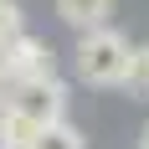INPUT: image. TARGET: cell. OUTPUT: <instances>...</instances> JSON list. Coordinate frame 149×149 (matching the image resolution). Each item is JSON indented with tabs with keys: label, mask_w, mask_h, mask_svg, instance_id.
<instances>
[{
	"label": "cell",
	"mask_w": 149,
	"mask_h": 149,
	"mask_svg": "<svg viewBox=\"0 0 149 149\" xmlns=\"http://www.w3.org/2000/svg\"><path fill=\"white\" fill-rule=\"evenodd\" d=\"M67 82L62 77H36V82H10V88L0 93V108H10L15 118H26L31 129H41V123H57L67 118Z\"/></svg>",
	"instance_id": "7a4b0ae2"
},
{
	"label": "cell",
	"mask_w": 149,
	"mask_h": 149,
	"mask_svg": "<svg viewBox=\"0 0 149 149\" xmlns=\"http://www.w3.org/2000/svg\"><path fill=\"white\" fill-rule=\"evenodd\" d=\"M129 36L113 26H93L82 31L77 41V77L88 88H123V72H129Z\"/></svg>",
	"instance_id": "6da1fadb"
},
{
	"label": "cell",
	"mask_w": 149,
	"mask_h": 149,
	"mask_svg": "<svg viewBox=\"0 0 149 149\" xmlns=\"http://www.w3.org/2000/svg\"><path fill=\"white\" fill-rule=\"evenodd\" d=\"M139 149H149V123H144V134H139Z\"/></svg>",
	"instance_id": "9c48e42d"
},
{
	"label": "cell",
	"mask_w": 149,
	"mask_h": 149,
	"mask_svg": "<svg viewBox=\"0 0 149 149\" xmlns=\"http://www.w3.org/2000/svg\"><path fill=\"white\" fill-rule=\"evenodd\" d=\"M36 77H57V52L41 41V36H26L15 31L10 41L0 46V82H36Z\"/></svg>",
	"instance_id": "3957f363"
},
{
	"label": "cell",
	"mask_w": 149,
	"mask_h": 149,
	"mask_svg": "<svg viewBox=\"0 0 149 149\" xmlns=\"http://www.w3.org/2000/svg\"><path fill=\"white\" fill-rule=\"evenodd\" d=\"M0 93H5V82H0Z\"/></svg>",
	"instance_id": "30bf717a"
},
{
	"label": "cell",
	"mask_w": 149,
	"mask_h": 149,
	"mask_svg": "<svg viewBox=\"0 0 149 149\" xmlns=\"http://www.w3.org/2000/svg\"><path fill=\"white\" fill-rule=\"evenodd\" d=\"M26 26V15H21V5H15V0H0V46L10 41L15 31Z\"/></svg>",
	"instance_id": "52a82bcc"
},
{
	"label": "cell",
	"mask_w": 149,
	"mask_h": 149,
	"mask_svg": "<svg viewBox=\"0 0 149 149\" xmlns=\"http://www.w3.org/2000/svg\"><path fill=\"white\" fill-rule=\"evenodd\" d=\"M57 15H62L72 31H93V26H108L113 0H57Z\"/></svg>",
	"instance_id": "277c9868"
},
{
	"label": "cell",
	"mask_w": 149,
	"mask_h": 149,
	"mask_svg": "<svg viewBox=\"0 0 149 149\" xmlns=\"http://www.w3.org/2000/svg\"><path fill=\"white\" fill-rule=\"evenodd\" d=\"M123 88L134 93V98H144V103H149V46H134V52H129V72H123Z\"/></svg>",
	"instance_id": "8992f818"
},
{
	"label": "cell",
	"mask_w": 149,
	"mask_h": 149,
	"mask_svg": "<svg viewBox=\"0 0 149 149\" xmlns=\"http://www.w3.org/2000/svg\"><path fill=\"white\" fill-rule=\"evenodd\" d=\"M26 144L31 149H88V139H82V129H72L67 118H57V123H41Z\"/></svg>",
	"instance_id": "5b68a950"
},
{
	"label": "cell",
	"mask_w": 149,
	"mask_h": 149,
	"mask_svg": "<svg viewBox=\"0 0 149 149\" xmlns=\"http://www.w3.org/2000/svg\"><path fill=\"white\" fill-rule=\"evenodd\" d=\"M0 149H31V144H10V139H0Z\"/></svg>",
	"instance_id": "ba28073f"
}]
</instances>
